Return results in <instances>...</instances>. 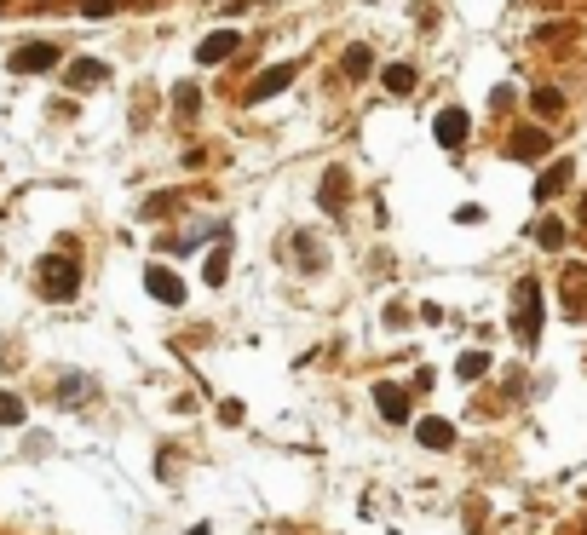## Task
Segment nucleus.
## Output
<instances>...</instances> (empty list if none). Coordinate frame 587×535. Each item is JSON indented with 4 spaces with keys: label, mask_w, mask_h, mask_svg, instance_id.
I'll use <instances>...</instances> for the list:
<instances>
[{
    "label": "nucleus",
    "mask_w": 587,
    "mask_h": 535,
    "mask_svg": "<svg viewBox=\"0 0 587 535\" xmlns=\"http://www.w3.org/2000/svg\"><path fill=\"white\" fill-rule=\"evenodd\" d=\"M35 282H41V294L46 300H75V294H81V265H75L70 254H46L41 265H35Z\"/></svg>",
    "instance_id": "obj_1"
},
{
    "label": "nucleus",
    "mask_w": 587,
    "mask_h": 535,
    "mask_svg": "<svg viewBox=\"0 0 587 535\" xmlns=\"http://www.w3.org/2000/svg\"><path fill=\"white\" fill-rule=\"evenodd\" d=\"M513 334L525 340V345H535V340H542V288H535L530 277L513 288Z\"/></svg>",
    "instance_id": "obj_2"
},
{
    "label": "nucleus",
    "mask_w": 587,
    "mask_h": 535,
    "mask_svg": "<svg viewBox=\"0 0 587 535\" xmlns=\"http://www.w3.org/2000/svg\"><path fill=\"white\" fill-rule=\"evenodd\" d=\"M63 64V52L52 41H29V46H18L12 52V75H46V70H58Z\"/></svg>",
    "instance_id": "obj_3"
},
{
    "label": "nucleus",
    "mask_w": 587,
    "mask_h": 535,
    "mask_svg": "<svg viewBox=\"0 0 587 535\" xmlns=\"http://www.w3.org/2000/svg\"><path fill=\"white\" fill-rule=\"evenodd\" d=\"M294 81H299V64H271V70H260V75H253V87H248V104L277 99V92H289Z\"/></svg>",
    "instance_id": "obj_4"
},
{
    "label": "nucleus",
    "mask_w": 587,
    "mask_h": 535,
    "mask_svg": "<svg viewBox=\"0 0 587 535\" xmlns=\"http://www.w3.org/2000/svg\"><path fill=\"white\" fill-rule=\"evenodd\" d=\"M467 133H472V116H467V109H438V121H432V138H438V145L443 150H461L467 145Z\"/></svg>",
    "instance_id": "obj_5"
},
{
    "label": "nucleus",
    "mask_w": 587,
    "mask_h": 535,
    "mask_svg": "<svg viewBox=\"0 0 587 535\" xmlns=\"http://www.w3.org/2000/svg\"><path fill=\"white\" fill-rule=\"evenodd\" d=\"M145 288H150V300H162V305H185V282L173 277V265H150Z\"/></svg>",
    "instance_id": "obj_6"
},
{
    "label": "nucleus",
    "mask_w": 587,
    "mask_h": 535,
    "mask_svg": "<svg viewBox=\"0 0 587 535\" xmlns=\"http://www.w3.org/2000/svg\"><path fill=\"white\" fill-rule=\"evenodd\" d=\"M374 408L392 420V427H403V420H409V391H403L398 380H380V386H374Z\"/></svg>",
    "instance_id": "obj_7"
},
{
    "label": "nucleus",
    "mask_w": 587,
    "mask_h": 535,
    "mask_svg": "<svg viewBox=\"0 0 587 535\" xmlns=\"http://www.w3.org/2000/svg\"><path fill=\"white\" fill-rule=\"evenodd\" d=\"M236 46H242V35H236V29H213V35L196 46V64H225Z\"/></svg>",
    "instance_id": "obj_8"
},
{
    "label": "nucleus",
    "mask_w": 587,
    "mask_h": 535,
    "mask_svg": "<svg viewBox=\"0 0 587 535\" xmlns=\"http://www.w3.org/2000/svg\"><path fill=\"white\" fill-rule=\"evenodd\" d=\"M415 437H421V449H455V427H450L443 415L415 420Z\"/></svg>",
    "instance_id": "obj_9"
},
{
    "label": "nucleus",
    "mask_w": 587,
    "mask_h": 535,
    "mask_svg": "<svg viewBox=\"0 0 587 535\" xmlns=\"http://www.w3.org/2000/svg\"><path fill=\"white\" fill-rule=\"evenodd\" d=\"M547 150H553V138H547L542 127H518V133H513V155H518V162H542Z\"/></svg>",
    "instance_id": "obj_10"
},
{
    "label": "nucleus",
    "mask_w": 587,
    "mask_h": 535,
    "mask_svg": "<svg viewBox=\"0 0 587 535\" xmlns=\"http://www.w3.org/2000/svg\"><path fill=\"white\" fill-rule=\"evenodd\" d=\"M570 184V162H553L547 173H542V184H535V202H553Z\"/></svg>",
    "instance_id": "obj_11"
},
{
    "label": "nucleus",
    "mask_w": 587,
    "mask_h": 535,
    "mask_svg": "<svg viewBox=\"0 0 587 535\" xmlns=\"http://www.w3.org/2000/svg\"><path fill=\"white\" fill-rule=\"evenodd\" d=\"M104 64H99V58H75V64H70V87H99L104 81Z\"/></svg>",
    "instance_id": "obj_12"
},
{
    "label": "nucleus",
    "mask_w": 587,
    "mask_h": 535,
    "mask_svg": "<svg viewBox=\"0 0 587 535\" xmlns=\"http://www.w3.org/2000/svg\"><path fill=\"white\" fill-rule=\"evenodd\" d=\"M202 277H208L213 288H225V277H231V236H225V242H219L213 254H208V271H202Z\"/></svg>",
    "instance_id": "obj_13"
},
{
    "label": "nucleus",
    "mask_w": 587,
    "mask_h": 535,
    "mask_svg": "<svg viewBox=\"0 0 587 535\" xmlns=\"http://www.w3.org/2000/svg\"><path fill=\"white\" fill-rule=\"evenodd\" d=\"M380 81H386V92L409 99V92H415V70H409V64H386V75H380Z\"/></svg>",
    "instance_id": "obj_14"
},
{
    "label": "nucleus",
    "mask_w": 587,
    "mask_h": 535,
    "mask_svg": "<svg viewBox=\"0 0 587 535\" xmlns=\"http://www.w3.org/2000/svg\"><path fill=\"white\" fill-rule=\"evenodd\" d=\"M340 64H346V75H369L374 70V52H369V46H346Z\"/></svg>",
    "instance_id": "obj_15"
},
{
    "label": "nucleus",
    "mask_w": 587,
    "mask_h": 535,
    "mask_svg": "<svg viewBox=\"0 0 587 535\" xmlns=\"http://www.w3.org/2000/svg\"><path fill=\"white\" fill-rule=\"evenodd\" d=\"M535 242H542L547 254H559V248H564V225H559V219H542V225H535Z\"/></svg>",
    "instance_id": "obj_16"
},
{
    "label": "nucleus",
    "mask_w": 587,
    "mask_h": 535,
    "mask_svg": "<svg viewBox=\"0 0 587 535\" xmlns=\"http://www.w3.org/2000/svg\"><path fill=\"white\" fill-rule=\"evenodd\" d=\"M323 202H328V208H340V202H346V173L340 167L323 173Z\"/></svg>",
    "instance_id": "obj_17"
},
{
    "label": "nucleus",
    "mask_w": 587,
    "mask_h": 535,
    "mask_svg": "<svg viewBox=\"0 0 587 535\" xmlns=\"http://www.w3.org/2000/svg\"><path fill=\"white\" fill-rule=\"evenodd\" d=\"M455 374H461V380H484V374H489V357H484V352H467L461 363H455Z\"/></svg>",
    "instance_id": "obj_18"
},
{
    "label": "nucleus",
    "mask_w": 587,
    "mask_h": 535,
    "mask_svg": "<svg viewBox=\"0 0 587 535\" xmlns=\"http://www.w3.org/2000/svg\"><path fill=\"white\" fill-rule=\"evenodd\" d=\"M0 427H24V398H12V391H0Z\"/></svg>",
    "instance_id": "obj_19"
},
{
    "label": "nucleus",
    "mask_w": 587,
    "mask_h": 535,
    "mask_svg": "<svg viewBox=\"0 0 587 535\" xmlns=\"http://www.w3.org/2000/svg\"><path fill=\"white\" fill-rule=\"evenodd\" d=\"M530 104L542 109V116H559V109H564V99H559V87H535V92H530Z\"/></svg>",
    "instance_id": "obj_20"
},
{
    "label": "nucleus",
    "mask_w": 587,
    "mask_h": 535,
    "mask_svg": "<svg viewBox=\"0 0 587 535\" xmlns=\"http://www.w3.org/2000/svg\"><path fill=\"white\" fill-rule=\"evenodd\" d=\"M173 104H179V109H185V116H190V109H196V104H202V87H179V99H173Z\"/></svg>",
    "instance_id": "obj_21"
},
{
    "label": "nucleus",
    "mask_w": 587,
    "mask_h": 535,
    "mask_svg": "<svg viewBox=\"0 0 587 535\" xmlns=\"http://www.w3.org/2000/svg\"><path fill=\"white\" fill-rule=\"evenodd\" d=\"M185 535H213V530H208V524H190V530H185Z\"/></svg>",
    "instance_id": "obj_22"
}]
</instances>
